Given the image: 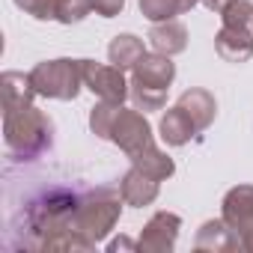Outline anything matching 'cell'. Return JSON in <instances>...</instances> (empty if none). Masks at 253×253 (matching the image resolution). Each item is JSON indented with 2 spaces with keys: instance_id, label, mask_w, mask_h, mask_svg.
I'll use <instances>...</instances> for the list:
<instances>
[{
  "instance_id": "16",
  "label": "cell",
  "mask_w": 253,
  "mask_h": 253,
  "mask_svg": "<svg viewBox=\"0 0 253 253\" xmlns=\"http://www.w3.org/2000/svg\"><path fill=\"white\" fill-rule=\"evenodd\" d=\"M0 92H3V110L33 104V95H36L30 75H21V72H3L0 75Z\"/></svg>"
},
{
  "instance_id": "10",
  "label": "cell",
  "mask_w": 253,
  "mask_h": 253,
  "mask_svg": "<svg viewBox=\"0 0 253 253\" xmlns=\"http://www.w3.org/2000/svg\"><path fill=\"white\" fill-rule=\"evenodd\" d=\"M214 51L226 63H247L253 57V33L250 27H220L214 36Z\"/></svg>"
},
{
  "instance_id": "6",
  "label": "cell",
  "mask_w": 253,
  "mask_h": 253,
  "mask_svg": "<svg viewBox=\"0 0 253 253\" xmlns=\"http://www.w3.org/2000/svg\"><path fill=\"white\" fill-rule=\"evenodd\" d=\"M179 229H182V217L176 211H155L146 220L137 244L143 253H170L179 241Z\"/></svg>"
},
{
  "instance_id": "22",
  "label": "cell",
  "mask_w": 253,
  "mask_h": 253,
  "mask_svg": "<svg viewBox=\"0 0 253 253\" xmlns=\"http://www.w3.org/2000/svg\"><path fill=\"white\" fill-rule=\"evenodd\" d=\"M92 12L89 0H60L57 3V21L60 24H81Z\"/></svg>"
},
{
  "instance_id": "24",
  "label": "cell",
  "mask_w": 253,
  "mask_h": 253,
  "mask_svg": "<svg viewBox=\"0 0 253 253\" xmlns=\"http://www.w3.org/2000/svg\"><path fill=\"white\" fill-rule=\"evenodd\" d=\"M89 3H92L95 15H101V18H116L125 9V0H89Z\"/></svg>"
},
{
  "instance_id": "8",
  "label": "cell",
  "mask_w": 253,
  "mask_h": 253,
  "mask_svg": "<svg viewBox=\"0 0 253 253\" xmlns=\"http://www.w3.org/2000/svg\"><path fill=\"white\" fill-rule=\"evenodd\" d=\"M158 191H161V182L146 176L143 170H137L131 164V170L122 176L119 182V197L125 206H134V209H143V206H152L158 200Z\"/></svg>"
},
{
  "instance_id": "5",
  "label": "cell",
  "mask_w": 253,
  "mask_h": 253,
  "mask_svg": "<svg viewBox=\"0 0 253 253\" xmlns=\"http://www.w3.org/2000/svg\"><path fill=\"white\" fill-rule=\"evenodd\" d=\"M84 86L98 98V101H113L122 104L131 92V84L125 81V72L119 66H104L95 60H84Z\"/></svg>"
},
{
  "instance_id": "2",
  "label": "cell",
  "mask_w": 253,
  "mask_h": 253,
  "mask_svg": "<svg viewBox=\"0 0 253 253\" xmlns=\"http://www.w3.org/2000/svg\"><path fill=\"white\" fill-rule=\"evenodd\" d=\"M30 81L36 95L57 98V101H75L84 86V60H45L30 69Z\"/></svg>"
},
{
  "instance_id": "12",
  "label": "cell",
  "mask_w": 253,
  "mask_h": 253,
  "mask_svg": "<svg viewBox=\"0 0 253 253\" xmlns=\"http://www.w3.org/2000/svg\"><path fill=\"white\" fill-rule=\"evenodd\" d=\"M146 39H149V45H152L158 54L176 57V54H182V51L188 48V27H185L182 21H176V18L158 21V24H152V30H149Z\"/></svg>"
},
{
  "instance_id": "15",
  "label": "cell",
  "mask_w": 253,
  "mask_h": 253,
  "mask_svg": "<svg viewBox=\"0 0 253 253\" xmlns=\"http://www.w3.org/2000/svg\"><path fill=\"white\" fill-rule=\"evenodd\" d=\"M143 54H146V45H143V39L134 36V33H119V36H113L110 45H107V60H110L113 66H119L122 72H131V69L143 60Z\"/></svg>"
},
{
  "instance_id": "3",
  "label": "cell",
  "mask_w": 253,
  "mask_h": 253,
  "mask_svg": "<svg viewBox=\"0 0 253 253\" xmlns=\"http://www.w3.org/2000/svg\"><path fill=\"white\" fill-rule=\"evenodd\" d=\"M119 203H122V197H113L107 191H98L92 197H84L78 203V209H75L72 229L81 232L86 241L101 244L113 232V226H116V220L122 214V206Z\"/></svg>"
},
{
  "instance_id": "14",
  "label": "cell",
  "mask_w": 253,
  "mask_h": 253,
  "mask_svg": "<svg viewBox=\"0 0 253 253\" xmlns=\"http://www.w3.org/2000/svg\"><path fill=\"white\" fill-rule=\"evenodd\" d=\"M158 134H161V140H164L167 146H185V143H191V137H197V128H194L191 116L176 104V107H170V110L161 116Z\"/></svg>"
},
{
  "instance_id": "20",
  "label": "cell",
  "mask_w": 253,
  "mask_h": 253,
  "mask_svg": "<svg viewBox=\"0 0 253 253\" xmlns=\"http://www.w3.org/2000/svg\"><path fill=\"white\" fill-rule=\"evenodd\" d=\"M119 110H122V104H113V101H98L89 110V128L95 137L110 140V131H113V122H116Z\"/></svg>"
},
{
  "instance_id": "25",
  "label": "cell",
  "mask_w": 253,
  "mask_h": 253,
  "mask_svg": "<svg viewBox=\"0 0 253 253\" xmlns=\"http://www.w3.org/2000/svg\"><path fill=\"white\" fill-rule=\"evenodd\" d=\"M235 235H238V241H241V250L253 253V220H247L244 226H238Z\"/></svg>"
},
{
  "instance_id": "13",
  "label": "cell",
  "mask_w": 253,
  "mask_h": 253,
  "mask_svg": "<svg viewBox=\"0 0 253 253\" xmlns=\"http://www.w3.org/2000/svg\"><path fill=\"white\" fill-rule=\"evenodd\" d=\"M220 217L238 229L247 220H253V185H235L226 191L223 203H220Z\"/></svg>"
},
{
  "instance_id": "7",
  "label": "cell",
  "mask_w": 253,
  "mask_h": 253,
  "mask_svg": "<svg viewBox=\"0 0 253 253\" xmlns=\"http://www.w3.org/2000/svg\"><path fill=\"white\" fill-rule=\"evenodd\" d=\"M194 250L197 253H232V250H241V241L223 217H214V220H206L197 229Z\"/></svg>"
},
{
  "instance_id": "19",
  "label": "cell",
  "mask_w": 253,
  "mask_h": 253,
  "mask_svg": "<svg viewBox=\"0 0 253 253\" xmlns=\"http://www.w3.org/2000/svg\"><path fill=\"white\" fill-rule=\"evenodd\" d=\"M128 98L134 101L137 110L152 113V110H164V104H167V89H164V86H149V84H140V81L131 78V92H128Z\"/></svg>"
},
{
  "instance_id": "23",
  "label": "cell",
  "mask_w": 253,
  "mask_h": 253,
  "mask_svg": "<svg viewBox=\"0 0 253 253\" xmlns=\"http://www.w3.org/2000/svg\"><path fill=\"white\" fill-rule=\"evenodd\" d=\"M57 3L60 0H15V6L27 15H33L36 21H51L57 18Z\"/></svg>"
},
{
  "instance_id": "4",
  "label": "cell",
  "mask_w": 253,
  "mask_h": 253,
  "mask_svg": "<svg viewBox=\"0 0 253 253\" xmlns=\"http://www.w3.org/2000/svg\"><path fill=\"white\" fill-rule=\"evenodd\" d=\"M110 143H116L128 158L146 152L155 140H152V125L146 119V113H140L137 107L134 110H119L116 122H113V131H110Z\"/></svg>"
},
{
  "instance_id": "9",
  "label": "cell",
  "mask_w": 253,
  "mask_h": 253,
  "mask_svg": "<svg viewBox=\"0 0 253 253\" xmlns=\"http://www.w3.org/2000/svg\"><path fill=\"white\" fill-rule=\"evenodd\" d=\"M131 78L140 81V84H149V86H164L170 89V84L176 81V63L167 57V54H158V51H146L143 60L131 69Z\"/></svg>"
},
{
  "instance_id": "11",
  "label": "cell",
  "mask_w": 253,
  "mask_h": 253,
  "mask_svg": "<svg viewBox=\"0 0 253 253\" xmlns=\"http://www.w3.org/2000/svg\"><path fill=\"white\" fill-rule=\"evenodd\" d=\"M176 104L191 116L197 134H200V131H206L209 125L214 122V116H217V101H214V95H211L209 89H200V86L185 89V92L179 95V101H176Z\"/></svg>"
},
{
  "instance_id": "1",
  "label": "cell",
  "mask_w": 253,
  "mask_h": 253,
  "mask_svg": "<svg viewBox=\"0 0 253 253\" xmlns=\"http://www.w3.org/2000/svg\"><path fill=\"white\" fill-rule=\"evenodd\" d=\"M3 140L15 161H33L54 143V122L33 104L3 110Z\"/></svg>"
},
{
  "instance_id": "27",
  "label": "cell",
  "mask_w": 253,
  "mask_h": 253,
  "mask_svg": "<svg viewBox=\"0 0 253 253\" xmlns=\"http://www.w3.org/2000/svg\"><path fill=\"white\" fill-rule=\"evenodd\" d=\"M200 3H203L206 9H211V12H217V15H220V12H223V6L229 3V0H200Z\"/></svg>"
},
{
  "instance_id": "17",
  "label": "cell",
  "mask_w": 253,
  "mask_h": 253,
  "mask_svg": "<svg viewBox=\"0 0 253 253\" xmlns=\"http://www.w3.org/2000/svg\"><path fill=\"white\" fill-rule=\"evenodd\" d=\"M131 164H134L137 170H143L146 176L158 179V182H164V179H170V176L176 173V164H173V158H170L167 152H161L155 143H152L146 152L134 155V158H131Z\"/></svg>"
},
{
  "instance_id": "21",
  "label": "cell",
  "mask_w": 253,
  "mask_h": 253,
  "mask_svg": "<svg viewBox=\"0 0 253 253\" xmlns=\"http://www.w3.org/2000/svg\"><path fill=\"white\" fill-rule=\"evenodd\" d=\"M223 27H253V3L250 0H229L220 12Z\"/></svg>"
},
{
  "instance_id": "18",
  "label": "cell",
  "mask_w": 253,
  "mask_h": 253,
  "mask_svg": "<svg viewBox=\"0 0 253 253\" xmlns=\"http://www.w3.org/2000/svg\"><path fill=\"white\" fill-rule=\"evenodd\" d=\"M197 3L200 0H140V12H143V18L158 24V21H170L182 12H191Z\"/></svg>"
},
{
  "instance_id": "26",
  "label": "cell",
  "mask_w": 253,
  "mask_h": 253,
  "mask_svg": "<svg viewBox=\"0 0 253 253\" xmlns=\"http://www.w3.org/2000/svg\"><path fill=\"white\" fill-rule=\"evenodd\" d=\"M107 250H110V253H119V250H140V244L131 241V238H125V235H119V238H113V241L107 244Z\"/></svg>"
}]
</instances>
